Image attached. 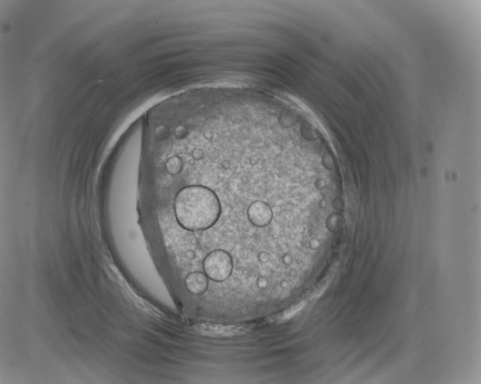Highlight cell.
Wrapping results in <instances>:
<instances>
[{"label": "cell", "instance_id": "cell-1", "mask_svg": "<svg viewBox=\"0 0 481 384\" xmlns=\"http://www.w3.org/2000/svg\"><path fill=\"white\" fill-rule=\"evenodd\" d=\"M175 214L177 222L184 229L198 231L214 226L221 214V204L217 195L201 185H190L175 196Z\"/></svg>", "mask_w": 481, "mask_h": 384}, {"label": "cell", "instance_id": "cell-2", "mask_svg": "<svg viewBox=\"0 0 481 384\" xmlns=\"http://www.w3.org/2000/svg\"><path fill=\"white\" fill-rule=\"evenodd\" d=\"M206 275L215 282H223L232 274L233 262L227 252L218 250L209 253L203 263Z\"/></svg>", "mask_w": 481, "mask_h": 384}, {"label": "cell", "instance_id": "cell-3", "mask_svg": "<svg viewBox=\"0 0 481 384\" xmlns=\"http://www.w3.org/2000/svg\"><path fill=\"white\" fill-rule=\"evenodd\" d=\"M248 216L249 221L253 225L263 227L268 225L272 221L273 212L267 203L257 201L249 206Z\"/></svg>", "mask_w": 481, "mask_h": 384}, {"label": "cell", "instance_id": "cell-4", "mask_svg": "<svg viewBox=\"0 0 481 384\" xmlns=\"http://www.w3.org/2000/svg\"><path fill=\"white\" fill-rule=\"evenodd\" d=\"M208 277L201 272H194L188 274L185 279V285L188 290L194 295L204 294L208 287Z\"/></svg>", "mask_w": 481, "mask_h": 384}]
</instances>
